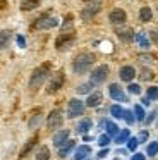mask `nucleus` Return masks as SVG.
Wrapping results in <instances>:
<instances>
[{
	"instance_id": "obj_45",
	"label": "nucleus",
	"mask_w": 158,
	"mask_h": 160,
	"mask_svg": "<svg viewBox=\"0 0 158 160\" xmlns=\"http://www.w3.org/2000/svg\"><path fill=\"white\" fill-rule=\"evenodd\" d=\"M5 7H7V2L5 0H0V11H3Z\"/></svg>"
},
{
	"instance_id": "obj_36",
	"label": "nucleus",
	"mask_w": 158,
	"mask_h": 160,
	"mask_svg": "<svg viewBox=\"0 0 158 160\" xmlns=\"http://www.w3.org/2000/svg\"><path fill=\"white\" fill-rule=\"evenodd\" d=\"M124 119H126L127 124H132V122L136 121V117H134V112H131V110H124Z\"/></svg>"
},
{
	"instance_id": "obj_37",
	"label": "nucleus",
	"mask_w": 158,
	"mask_h": 160,
	"mask_svg": "<svg viewBox=\"0 0 158 160\" xmlns=\"http://www.w3.org/2000/svg\"><path fill=\"white\" fill-rule=\"evenodd\" d=\"M137 145H139L137 138H129V139H127V148H129L131 152H134V150L137 148Z\"/></svg>"
},
{
	"instance_id": "obj_43",
	"label": "nucleus",
	"mask_w": 158,
	"mask_h": 160,
	"mask_svg": "<svg viewBox=\"0 0 158 160\" xmlns=\"http://www.w3.org/2000/svg\"><path fill=\"white\" fill-rule=\"evenodd\" d=\"M106 155H108V150H106V148H103V150H101V152H100L96 157H98V158H105Z\"/></svg>"
},
{
	"instance_id": "obj_35",
	"label": "nucleus",
	"mask_w": 158,
	"mask_h": 160,
	"mask_svg": "<svg viewBox=\"0 0 158 160\" xmlns=\"http://www.w3.org/2000/svg\"><path fill=\"white\" fill-rule=\"evenodd\" d=\"M108 143H110V136L108 134H101L98 138V145L103 146V148H106V146H108Z\"/></svg>"
},
{
	"instance_id": "obj_23",
	"label": "nucleus",
	"mask_w": 158,
	"mask_h": 160,
	"mask_svg": "<svg viewBox=\"0 0 158 160\" xmlns=\"http://www.w3.org/2000/svg\"><path fill=\"white\" fill-rule=\"evenodd\" d=\"M40 121H41V110L36 108V110H33V114H31V119L27 121V126H29V128H36Z\"/></svg>"
},
{
	"instance_id": "obj_21",
	"label": "nucleus",
	"mask_w": 158,
	"mask_h": 160,
	"mask_svg": "<svg viewBox=\"0 0 158 160\" xmlns=\"http://www.w3.org/2000/svg\"><path fill=\"white\" fill-rule=\"evenodd\" d=\"M136 42H137V45H139L143 50L150 48V40H148V36H146V33H144V31H141V33H137V35H136Z\"/></svg>"
},
{
	"instance_id": "obj_2",
	"label": "nucleus",
	"mask_w": 158,
	"mask_h": 160,
	"mask_svg": "<svg viewBox=\"0 0 158 160\" xmlns=\"http://www.w3.org/2000/svg\"><path fill=\"white\" fill-rule=\"evenodd\" d=\"M93 62H95L93 53H88V52L79 53L72 62V71H74V74H86L89 71V67L93 66Z\"/></svg>"
},
{
	"instance_id": "obj_15",
	"label": "nucleus",
	"mask_w": 158,
	"mask_h": 160,
	"mask_svg": "<svg viewBox=\"0 0 158 160\" xmlns=\"http://www.w3.org/2000/svg\"><path fill=\"white\" fill-rule=\"evenodd\" d=\"M69 134H71L69 129H60V131H57L53 134V145L57 146V148H60L65 141H69Z\"/></svg>"
},
{
	"instance_id": "obj_19",
	"label": "nucleus",
	"mask_w": 158,
	"mask_h": 160,
	"mask_svg": "<svg viewBox=\"0 0 158 160\" xmlns=\"http://www.w3.org/2000/svg\"><path fill=\"white\" fill-rule=\"evenodd\" d=\"M10 40H12V31H9V29L0 31V50L7 48L9 43H10Z\"/></svg>"
},
{
	"instance_id": "obj_33",
	"label": "nucleus",
	"mask_w": 158,
	"mask_h": 160,
	"mask_svg": "<svg viewBox=\"0 0 158 160\" xmlns=\"http://www.w3.org/2000/svg\"><path fill=\"white\" fill-rule=\"evenodd\" d=\"M146 95H148L150 100H158V86H150L146 91Z\"/></svg>"
},
{
	"instance_id": "obj_30",
	"label": "nucleus",
	"mask_w": 158,
	"mask_h": 160,
	"mask_svg": "<svg viewBox=\"0 0 158 160\" xmlns=\"http://www.w3.org/2000/svg\"><path fill=\"white\" fill-rule=\"evenodd\" d=\"M139 78H141V81H151L155 78V72L151 69H148V67H143V69H141Z\"/></svg>"
},
{
	"instance_id": "obj_25",
	"label": "nucleus",
	"mask_w": 158,
	"mask_h": 160,
	"mask_svg": "<svg viewBox=\"0 0 158 160\" xmlns=\"http://www.w3.org/2000/svg\"><path fill=\"white\" fill-rule=\"evenodd\" d=\"M139 19L143 22H150L151 19H153V12H151V9L150 7H143L139 11Z\"/></svg>"
},
{
	"instance_id": "obj_46",
	"label": "nucleus",
	"mask_w": 158,
	"mask_h": 160,
	"mask_svg": "<svg viewBox=\"0 0 158 160\" xmlns=\"http://www.w3.org/2000/svg\"><path fill=\"white\" fill-rule=\"evenodd\" d=\"M143 105H150V98H143Z\"/></svg>"
},
{
	"instance_id": "obj_29",
	"label": "nucleus",
	"mask_w": 158,
	"mask_h": 160,
	"mask_svg": "<svg viewBox=\"0 0 158 160\" xmlns=\"http://www.w3.org/2000/svg\"><path fill=\"white\" fill-rule=\"evenodd\" d=\"M110 115H113L115 119H124V108L120 105H112L110 107Z\"/></svg>"
},
{
	"instance_id": "obj_3",
	"label": "nucleus",
	"mask_w": 158,
	"mask_h": 160,
	"mask_svg": "<svg viewBox=\"0 0 158 160\" xmlns=\"http://www.w3.org/2000/svg\"><path fill=\"white\" fill-rule=\"evenodd\" d=\"M58 26V19L53 18V16H48L43 14L33 22V29H52V28H57Z\"/></svg>"
},
{
	"instance_id": "obj_4",
	"label": "nucleus",
	"mask_w": 158,
	"mask_h": 160,
	"mask_svg": "<svg viewBox=\"0 0 158 160\" xmlns=\"http://www.w3.org/2000/svg\"><path fill=\"white\" fill-rule=\"evenodd\" d=\"M108 72H110L108 66H105V64H103V66H98L91 72V76H89V83H91L93 86H100L101 83H105V81H106Z\"/></svg>"
},
{
	"instance_id": "obj_17",
	"label": "nucleus",
	"mask_w": 158,
	"mask_h": 160,
	"mask_svg": "<svg viewBox=\"0 0 158 160\" xmlns=\"http://www.w3.org/2000/svg\"><path fill=\"white\" fill-rule=\"evenodd\" d=\"M101 100H103L101 91H95V93H91V95L88 97V100H86V105H88V107H98V105L101 103Z\"/></svg>"
},
{
	"instance_id": "obj_27",
	"label": "nucleus",
	"mask_w": 158,
	"mask_h": 160,
	"mask_svg": "<svg viewBox=\"0 0 158 160\" xmlns=\"http://www.w3.org/2000/svg\"><path fill=\"white\" fill-rule=\"evenodd\" d=\"M132 112H134V117H136V121L143 122L144 119H146V114H144V108H143V105H136Z\"/></svg>"
},
{
	"instance_id": "obj_48",
	"label": "nucleus",
	"mask_w": 158,
	"mask_h": 160,
	"mask_svg": "<svg viewBox=\"0 0 158 160\" xmlns=\"http://www.w3.org/2000/svg\"><path fill=\"white\" fill-rule=\"evenodd\" d=\"M156 126H158V121H156Z\"/></svg>"
},
{
	"instance_id": "obj_13",
	"label": "nucleus",
	"mask_w": 158,
	"mask_h": 160,
	"mask_svg": "<svg viewBox=\"0 0 158 160\" xmlns=\"http://www.w3.org/2000/svg\"><path fill=\"white\" fill-rule=\"evenodd\" d=\"M119 76H120V79H122V81H126V83H131V81L136 78V69H134L132 66H124V67H120Z\"/></svg>"
},
{
	"instance_id": "obj_24",
	"label": "nucleus",
	"mask_w": 158,
	"mask_h": 160,
	"mask_svg": "<svg viewBox=\"0 0 158 160\" xmlns=\"http://www.w3.org/2000/svg\"><path fill=\"white\" fill-rule=\"evenodd\" d=\"M41 0H22L21 2V9L22 11H33V9H36L38 5H40Z\"/></svg>"
},
{
	"instance_id": "obj_22",
	"label": "nucleus",
	"mask_w": 158,
	"mask_h": 160,
	"mask_svg": "<svg viewBox=\"0 0 158 160\" xmlns=\"http://www.w3.org/2000/svg\"><path fill=\"white\" fill-rule=\"evenodd\" d=\"M91 126H93L91 119H82V121L77 124V132L79 134H86V132L91 129Z\"/></svg>"
},
{
	"instance_id": "obj_16",
	"label": "nucleus",
	"mask_w": 158,
	"mask_h": 160,
	"mask_svg": "<svg viewBox=\"0 0 158 160\" xmlns=\"http://www.w3.org/2000/svg\"><path fill=\"white\" fill-rule=\"evenodd\" d=\"M89 153H91V148H89L88 145H82L74 152V160H88Z\"/></svg>"
},
{
	"instance_id": "obj_1",
	"label": "nucleus",
	"mask_w": 158,
	"mask_h": 160,
	"mask_svg": "<svg viewBox=\"0 0 158 160\" xmlns=\"http://www.w3.org/2000/svg\"><path fill=\"white\" fill-rule=\"evenodd\" d=\"M48 74H50V64H41L40 67H36V69L33 71V74H31L29 78V90L33 91H38L41 88V84L47 81Z\"/></svg>"
},
{
	"instance_id": "obj_11",
	"label": "nucleus",
	"mask_w": 158,
	"mask_h": 160,
	"mask_svg": "<svg viewBox=\"0 0 158 160\" xmlns=\"http://www.w3.org/2000/svg\"><path fill=\"white\" fill-rule=\"evenodd\" d=\"M36 143H38V134H33V136H31V138L27 139L26 143H24L22 148H21V152H19V158H21V160L26 158V157L29 155L31 150H33L34 146H36Z\"/></svg>"
},
{
	"instance_id": "obj_26",
	"label": "nucleus",
	"mask_w": 158,
	"mask_h": 160,
	"mask_svg": "<svg viewBox=\"0 0 158 160\" xmlns=\"http://www.w3.org/2000/svg\"><path fill=\"white\" fill-rule=\"evenodd\" d=\"M129 129H120V132L115 136V143L117 145H122V143H127V139H129Z\"/></svg>"
},
{
	"instance_id": "obj_14",
	"label": "nucleus",
	"mask_w": 158,
	"mask_h": 160,
	"mask_svg": "<svg viewBox=\"0 0 158 160\" xmlns=\"http://www.w3.org/2000/svg\"><path fill=\"white\" fill-rule=\"evenodd\" d=\"M108 19H110L112 24H124L126 19H127V16H126V12H124L122 9H113V11L110 12Z\"/></svg>"
},
{
	"instance_id": "obj_7",
	"label": "nucleus",
	"mask_w": 158,
	"mask_h": 160,
	"mask_svg": "<svg viewBox=\"0 0 158 160\" xmlns=\"http://www.w3.org/2000/svg\"><path fill=\"white\" fill-rule=\"evenodd\" d=\"M64 122V117H62V110L60 108H53V110L48 114L47 117V126L48 129H58Z\"/></svg>"
},
{
	"instance_id": "obj_42",
	"label": "nucleus",
	"mask_w": 158,
	"mask_h": 160,
	"mask_svg": "<svg viewBox=\"0 0 158 160\" xmlns=\"http://www.w3.org/2000/svg\"><path fill=\"white\" fill-rule=\"evenodd\" d=\"M131 160H146V157H144L143 153H134V155L131 157Z\"/></svg>"
},
{
	"instance_id": "obj_12",
	"label": "nucleus",
	"mask_w": 158,
	"mask_h": 160,
	"mask_svg": "<svg viewBox=\"0 0 158 160\" xmlns=\"http://www.w3.org/2000/svg\"><path fill=\"white\" fill-rule=\"evenodd\" d=\"M100 128H105L106 129V134H108L110 138H115V136L120 132L119 126H117L115 122H112V121H106V119H103V121L100 122Z\"/></svg>"
},
{
	"instance_id": "obj_41",
	"label": "nucleus",
	"mask_w": 158,
	"mask_h": 160,
	"mask_svg": "<svg viewBox=\"0 0 158 160\" xmlns=\"http://www.w3.org/2000/svg\"><path fill=\"white\" fill-rule=\"evenodd\" d=\"M17 45L21 47V48H24V47H26V40H24V36L22 35H17Z\"/></svg>"
},
{
	"instance_id": "obj_31",
	"label": "nucleus",
	"mask_w": 158,
	"mask_h": 160,
	"mask_svg": "<svg viewBox=\"0 0 158 160\" xmlns=\"http://www.w3.org/2000/svg\"><path fill=\"white\" fill-rule=\"evenodd\" d=\"M146 153L150 157H156L158 155V143L156 141H151L150 145H148V148H146Z\"/></svg>"
},
{
	"instance_id": "obj_10",
	"label": "nucleus",
	"mask_w": 158,
	"mask_h": 160,
	"mask_svg": "<svg viewBox=\"0 0 158 160\" xmlns=\"http://www.w3.org/2000/svg\"><path fill=\"white\" fill-rule=\"evenodd\" d=\"M108 95H110V98H112V100H115V102H127L126 93H124L122 88H120L117 83H112L108 86Z\"/></svg>"
},
{
	"instance_id": "obj_38",
	"label": "nucleus",
	"mask_w": 158,
	"mask_h": 160,
	"mask_svg": "<svg viewBox=\"0 0 158 160\" xmlns=\"http://www.w3.org/2000/svg\"><path fill=\"white\" fill-rule=\"evenodd\" d=\"M129 93H132V95H139V93H141V88H139V84H136V83H131V84H129Z\"/></svg>"
},
{
	"instance_id": "obj_32",
	"label": "nucleus",
	"mask_w": 158,
	"mask_h": 160,
	"mask_svg": "<svg viewBox=\"0 0 158 160\" xmlns=\"http://www.w3.org/2000/svg\"><path fill=\"white\" fill-rule=\"evenodd\" d=\"M69 29H72V16H71V14L65 18L64 24H62V33H67ZM69 33H72V31H69Z\"/></svg>"
},
{
	"instance_id": "obj_9",
	"label": "nucleus",
	"mask_w": 158,
	"mask_h": 160,
	"mask_svg": "<svg viewBox=\"0 0 158 160\" xmlns=\"http://www.w3.org/2000/svg\"><path fill=\"white\" fill-rule=\"evenodd\" d=\"M100 11H101V5H100V2H93V4L86 5V7L81 11V19H84V21H89V19H93Z\"/></svg>"
},
{
	"instance_id": "obj_20",
	"label": "nucleus",
	"mask_w": 158,
	"mask_h": 160,
	"mask_svg": "<svg viewBox=\"0 0 158 160\" xmlns=\"http://www.w3.org/2000/svg\"><path fill=\"white\" fill-rule=\"evenodd\" d=\"M117 36H119L120 40H124V42H131V40L134 38V35H132V29L131 28H120V29H117Z\"/></svg>"
},
{
	"instance_id": "obj_40",
	"label": "nucleus",
	"mask_w": 158,
	"mask_h": 160,
	"mask_svg": "<svg viewBox=\"0 0 158 160\" xmlns=\"http://www.w3.org/2000/svg\"><path fill=\"white\" fill-rule=\"evenodd\" d=\"M148 139V131H141L139 134H137V141L139 143H144Z\"/></svg>"
},
{
	"instance_id": "obj_6",
	"label": "nucleus",
	"mask_w": 158,
	"mask_h": 160,
	"mask_svg": "<svg viewBox=\"0 0 158 160\" xmlns=\"http://www.w3.org/2000/svg\"><path fill=\"white\" fill-rule=\"evenodd\" d=\"M64 81H65V76H64V72H62V71H58V72H55L53 76H52L50 83H48L47 93H48V95H53V93H57V91L62 88V84H64Z\"/></svg>"
},
{
	"instance_id": "obj_28",
	"label": "nucleus",
	"mask_w": 158,
	"mask_h": 160,
	"mask_svg": "<svg viewBox=\"0 0 158 160\" xmlns=\"http://www.w3.org/2000/svg\"><path fill=\"white\" fill-rule=\"evenodd\" d=\"M36 160H50V150L48 146H41L36 153Z\"/></svg>"
},
{
	"instance_id": "obj_47",
	"label": "nucleus",
	"mask_w": 158,
	"mask_h": 160,
	"mask_svg": "<svg viewBox=\"0 0 158 160\" xmlns=\"http://www.w3.org/2000/svg\"><path fill=\"white\" fill-rule=\"evenodd\" d=\"M84 2H89V0H84Z\"/></svg>"
},
{
	"instance_id": "obj_34",
	"label": "nucleus",
	"mask_w": 158,
	"mask_h": 160,
	"mask_svg": "<svg viewBox=\"0 0 158 160\" xmlns=\"http://www.w3.org/2000/svg\"><path fill=\"white\" fill-rule=\"evenodd\" d=\"M91 88H93V84H91V83L79 84V86H77V93H81V95H86V93H89V91H91Z\"/></svg>"
},
{
	"instance_id": "obj_39",
	"label": "nucleus",
	"mask_w": 158,
	"mask_h": 160,
	"mask_svg": "<svg viewBox=\"0 0 158 160\" xmlns=\"http://www.w3.org/2000/svg\"><path fill=\"white\" fill-rule=\"evenodd\" d=\"M139 60H141V62H153V60H155V55L143 53V55H139Z\"/></svg>"
},
{
	"instance_id": "obj_44",
	"label": "nucleus",
	"mask_w": 158,
	"mask_h": 160,
	"mask_svg": "<svg viewBox=\"0 0 158 160\" xmlns=\"http://www.w3.org/2000/svg\"><path fill=\"white\" fill-rule=\"evenodd\" d=\"M155 115H156V112H153V114H150V117H146L144 121H146V122H151V121L155 119Z\"/></svg>"
},
{
	"instance_id": "obj_5",
	"label": "nucleus",
	"mask_w": 158,
	"mask_h": 160,
	"mask_svg": "<svg viewBox=\"0 0 158 160\" xmlns=\"http://www.w3.org/2000/svg\"><path fill=\"white\" fill-rule=\"evenodd\" d=\"M84 102H81L79 98H72V100H69V107H67V115L69 119H76L79 117V115L84 114Z\"/></svg>"
},
{
	"instance_id": "obj_8",
	"label": "nucleus",
	"mask_w": 158,
	"mask_h": 160,
	"mask_svg": "<svg viewBox=\"0 0 158 160\" xmlns=\"http://www.w3.org/2000/svg\"><path fill=\"white\" fill-rule=\"evenodd\" d=\"M74 40H76L74 33H62V35L55 40V48H57V50H67V48H71L72 43H74Z\"/></svg>"
},
{
	"instance_id": "obj_18",
	"label": "nucleus",
	"mask_w": 158,
	"mask_h": 160,
	"mask_svg": "<svg viewBox=\"0 0 158 160\" xmlns=\"http://www.w3.org/2000/svg\"><path fill=\"white\" fill-rule=\"evenodd\" d=\"M74 143H76V141H72V139L65 141L64 145H62L60 148H58V157H60V158H65V157H67L69 153L72 152V150H74Z\"/></svg>"
}]
</instances>
